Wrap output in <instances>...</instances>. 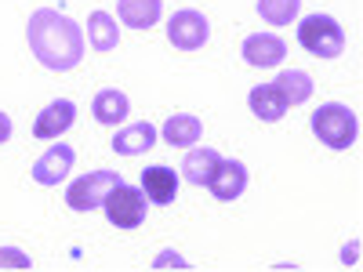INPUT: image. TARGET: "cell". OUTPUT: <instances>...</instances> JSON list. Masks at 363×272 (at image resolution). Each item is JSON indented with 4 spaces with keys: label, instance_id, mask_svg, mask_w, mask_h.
Segmentation results:
<instances>
[{
    "label": "cell",
    "instance_id": "3957f363",
    "mask_svg": "<svg viewBox=\"0 0 363 272\" xmlns=\"http://www.w3.org/2000/svg\"><path fill=\"white\" fill-rule=\"evenodd\" d=\"M298 44L306 47L313 58H342L345 51V33L338 18L330 15H306L298 26Z\"/></svg>",
    "mask_w": 363,
    "mask_h": 272
},
{
    "label": "cell",
    "instance_id": "9a60e30c",
    "mask_svg": "<svg viewBox=\"0 0 363 272\" xmlns=\"http://www.w3.org/2000/svg\"><path fill=\"white\" fill-rule=\"evenodd\" d=\"M91 113H95L99 124L106 128H116V124H124V116L131 113V102L124 91H116V87H106L95 95V102H91Z\"/></svg>",
    "mask_w": 363,
    "mask_h": 272
},
{
    "label": "cell",
    "instance_id": "ffe728a7",
    "mask_svg": "<svg viewBox=\"0 0 363 272\" xmlns=\"http://www.w3.org/2000/svg\"><path fill=\"white\" fill-rule=\"evenodd\" d=\"M301 0H258V15L269 26H291L298 18Z\"/></svg>",
    "mask_w": 363,
    "mask_h": 272
},
{
    "label": "cell",
    "instance_id": "4fadbf2b",
    "mask_svg": "<svg viewBox=\"0 0 363 272\" xmlns=\"http://www.w3.org/2000/svg\"><path fill=\"white\" fill-rule=\"evenodd\" d=\"M247 106L258 120H265V124H277V120H284V113L291 109L287 98H284V91L277 84H258L251 87V95H247Z\"/></svg>",
    "mask_w": 363,
    "mask_h": 272
},
{
    "label": "cell",
    "instance_id": "5b68a950",
    "mask_svg": "<svg viewBox=\"0 0 363 272\" xmlns=\"http://www.w3.org/2000/svg\"><path fill=\"white\" fill-rule=\"evenodd\" d=\"M120 178L116 171H91V174H80L73 186L66 189V203L77 210V215H87V210H99L102 200L109 196V189L120 186Z\"/></svg>",
    "mask_w": 363,
    "mask_h": 272
},
{
    "label": "cell",
    "instance_id": "6da1fadb",
    "mask_svg": "<svg viewBox=\"0 0 363 272\" xmlns=\"http://www.w3.org/2000/svg\"><path fill=\"white\" fill-rule=\"evenodd\" d=\"M26 40H29L33 58H37L44 69H51V73L77 69L80 58H84V47H87L84 29L69 15L55 11V8H40V11L29 15Z\"/></svg>",
    "mask_w": 363,
    "mask_h": 272
},
{
    "label": "cell",
    "instance_id": "9c48e42d",
    "mask_svg": "<svg viewBox=\"0 0 363 272\" xmlns=\"http://www.w3.org/2000/svg\"><path fill=\"white\" fill-rule=\"evenodd\" d=\"M77 120V106L69 98H55L40 109V116L33 120V135L44 138V142H58Z\"/></svg>",
    "mask_w": 363,
    "mask_h": 272
},
{
    "label": "cell",
    "instance_id": "44dd1931",
    "mask_svg": "<svg viewBox=\"0 0 363 272\" xmlns=\"http://www.w3.org/2000/svg\"><path fill=\"white\" fill-rule=\"evenodd\" d=\"M0 268H22V272H29L33 261H29V254L18 251V247H0Z\"/></svg>",
    "mask_w": 363,
    "mask_h": 272
},
{
    "label": "cell",
    "instance_id": "d6986e66",
    "mask_svg": "<svg viewBox=\"0 0 363 272\" xmlns=\"http://www.w3.org/2000/svg\"><path fill=\"white\" fill-rule=\"evenodd\" d=\"M272 84L284 91L287 106H301V102H309V98H313V76H309L306 69H284Z\"/></svg>",
    "mask_w": 363,
    "mask_h": 272
},
{
    "label": "cell",
    "instance_id": "ac0fdd59",
    "mask_svg": "<svg viewBox=\"0 0 363 272\" xmlns=\"http://www.w3.org/2000/svg\"><path fill=\"white\" fill-rule=\"evenodd\" d=\"M87 44L95 51H116L120 44V29H116V18L109 11H91L87 15Z\"/></svg>",
    "mask_w": 363,
    "mask_h": 272
},
{
    "label": "cell",
    "instance_id": "52a82bcc",
    "mask_svg": "<svg viewBox=\"0 0 363 272\" xmlns=\"http://www.w3.org/2000/svg\"><path fill=\"white\" fill-rule=\"evenodd\" d=\"M73 164H77V153H73V145H51L48 153L40 157V160H33V181L37 186H44V189H51V186H58V181H66V174L73 171Z\"/></svg>",
    "mask_w": 363,
    "mask_h": 272
},
{
    "label": "cell",
    "instance_id": "8992f818",
    "mask_svg": "<svg viewBox=\"0 0 363 272\" xmlns=\"http://www.w3.org/2000/svg\"><path fill=\"white\" fill-rule=\"evenodd\" d=\"M167 40L178 47V51H200L207 40H211V22L196 11V8H182L171 15L167 22Z\"/></svg>",
    "mask_w": 363,
    "mask_h": 272
},
{
    "label": "cell",
    "instance_id": "7c38bea8",
    "mask_svg": "<svg viewBox=\"0 0 363 272\" xmlns=\"http://www.w3.org/2000/svg\"><path fill=\"white\" fill-rule=\"evenodd\" d=\"M142 193H145L149 203H160V207L174 203V196H178V174H174V167H164V164L145 167L142 171Z\"/></svg>",
    "mask_w": 363,
    "mask_h": 272
},
{
    "label": "cell",
    "instance_id": "603a6c76",
    "mask_svg": "<svg viewBox=\"0 0 363 272\" xmlns=\"http://www.w3.org/2000/svg\"><path fill=\"white\" fill-rule=\"evenodd\" d=\"M356 258H359V239H352V244H345V251H342V265H345V268H356V265H359Z\"/></svg>",
    "mask_w": 363,
    "mask_h": 272
},
{
    "label": "cell",
    "instance_id": "cb8c5ba5",
    "mask_svg": "<svg viewBox=\"0 0 363 272\" xmlns=\"http://www.w3.org/2000/svg\"><path fill=\"white\" fill-rule=\"evenodd\" d=\"M11 138V116L4 113V109H0V145H4Z\"/></svg>",
    "mask_w": 363,
    "mask_h": 272
},
{
    "label": "cell",
    "instance_id": "2e32d148",
    "mask_svg": "<svg viewBox=\"0 0 363 272\" xmlns=\"http://www.w3.org/2000/svg\"><path fill=\"white\" fill-rule=\"evenodd\" d=\"M218 160H222V157H218L211 145H193L189 153H186V160H182L178 174L186 178L189 186H207V178H211V171H215Z\"/></svg>",
    "mask_w": 363,
    "mask_h": 272
},
{
    "label": "cell",
    "instance_id": "8fae6325",
    "mask_svg": "<svg viewBox=\"0 0 363 272\" xmlns=\"http://www.w3.org/2000/svg\"><path fill=\"white\" fill-rule=\"evenodd\" d=\"M157 138H160V131L149 124V120H138V124H131V128H124V131H116L109 149H113V153H120V157H142L145 149L157 145Z\"/></svg>",
    "mask_w": 363,
    "mask_h": 272
},
{
    "label": "cell",
    "instance_id": "5bb4252c",
    "mask_svg": "<svg viewBox=\"0 0 363 272\" xmlns=\"http://www.w3.org/2000/svg\"><path fill=\"white\" fill-rule=\"evenodd\" d=\"M203 135V124H200V116L193 113H174L164 120V128H160V138L167 145H178V149H186V145H196Z\"/></svg>",
    "mask_w": 363,
    "mask_h": 272
},
{
    "label": "cell",
    "instance_id": "30bf717a",
    "mask_svg": "<svg viewBox=\"0 0 363 272\" xmlns=\"http://www.w3.org/2000/svg\"><path fill=\"white\" fill-rule=\"evenodd\" d=\"M240 55H244V62L255 66V69H272L287 58V44L277 33H251L244 40V47H240Z\"/></svg>",
    "mask_w": 363,
    "mask_h": 272
},
{
    "label": "cell",
    "instance_id": "7402d4cb",
    "mask_svg": "<svg viewBox=\"0 0 363 272\" xmlns=\"http://www.w3.org/2000/svg\"><path fill=\"white\" fill-rule=\"evenodd\" d=\"M153 268L160 272V268H189V261L182 258L178 251H160L157 258H153Z\"/></svg>",
    "mask_w": 363,
    "mask_h": 272
},
{
    "label": "cell",
    "instance_id": "277c9868",
    "mask_svg": "<svg viewBox=\"0 0 363 272\" xmlns=\"http://www.w3.org/2000/svg\"><path fill=\"white\" fill-rule=\"evenodd\" d=\"M145 207H149V200H145L142 186L135 189V186H128V181H120V186L109 189V196L102 200L106 218L116 229H138L145 222Z\"/></svg>",
    "mask_w": 363,
    "mask_h": 272
},
{
    "label": "cell",
    "instance_id": "e0dca14e",
    "mask_svg": "<svg viewBox=\"0 0 363 272\" xmlns=\"http://www.w3.org/2000/svg\"><path fill=\"white\" fill-rule=\"evenodd\" d=\"M160 11H164V0H120L116 4V15L124 26L131 29H149L160 22Z\"/></svg>",
    "mask_w": 363,
    "mask_h": 272
},
{
    "label": "cell",
    "instance_id": "ba28073f",
    "mask_svg": "<svg viewBox=\"0 0 363 272\" xmlns=\"http://www.w3.org/2000/svg\"><path fill=\"white\" fill-rule=\"evenodd\" d=\"M247 164L244 160H218L215 164V171H211V178H207V189L215 193L218 200H236V196H244V189H247Z\"/></svg>",
    "mask_w": 363,
    "mask_h": 272
},
{
    "label": "cell",
    "instance_id": "7a4b0ae2",
    "mask_svg": "<svg viewBox=\"0 0 363 272\" xmlns=\"http://www.w3.org/2000/svg\"><path fill=\"white\" fill-rule=\"evenodd\" d=\"M309 128L327 149H349L356 145V135H359V116L342 102H327L313 113Z\"/></svg>",
    "mask_w": 363,
    "mask_h": 272
}]
</instances>
